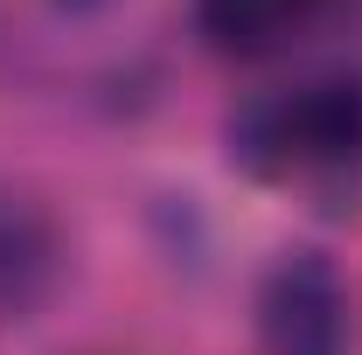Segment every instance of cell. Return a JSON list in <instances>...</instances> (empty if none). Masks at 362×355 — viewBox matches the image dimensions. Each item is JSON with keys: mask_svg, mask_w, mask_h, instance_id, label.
<instances>
[{"mask_svg": "<svg viewBox=\"0 0 362 355\" xmlns=\"http://www.w3.org/2000/svg\"><path fill=\"white\" fill-rule=\"evenodd\" d=\"M230 146L251 161V168H341L362 153V91L356 84H300L272 105H251Z\"/></svg>", "mask_w": 362, "mask_h": 355, "instance_id": "1", "label": "cell"}, {"mask_svg": "<svg viewBox=\"0 0 362 355\" xmlns=\"http://www.w3.org/2000/svg\"><path fill=\"white\" fill-rule=\"evenodd\" d=\"M265 342L272 355H341L349 349V293L320 251H293L265 279Z\"/></svg>", "mask_w": 362, "mask_h": 355, "instance_id": "2", "label": "cell"}, {"mask_svg": "<svg viewBox=\"0 0 362 355\" xmlns=\"http://www.w3.org/2000/svg\"><path fill=\"white\" fill-rule=\"evenodd\" d=\"M307 14V0H202V35L216 49H265Z\"/></svg>", "mask_w": 362, "mask_h": 355, "instance_id": "3", "label": "cell"}, {"mask_svg": "<svg viewBox=\"0 0 362 355\" xmlns=\"http://www.w3.org/2000/svg\"><path fill=\"white\" fill-rule=\"evenodd\" d=\"M56 7H77V14H90V7H105V0H56Z\"/></svg>", "mask_w": 362, "mask_h": 355, "instance_id": "4", "label": "cell"}]
</instances>
